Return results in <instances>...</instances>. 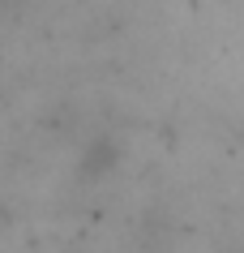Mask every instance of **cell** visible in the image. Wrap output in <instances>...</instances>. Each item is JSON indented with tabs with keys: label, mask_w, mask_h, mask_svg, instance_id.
Instances as JSON below:
<instances>
[{
	"label": "cell",
	"mask_w": 244,
	"mask_h": 253,
	"mask_svg": "<svg viewBox=\"0 0 244 253\" xmlns=\"http://www.w3.org/2000/svg\"><path fill=\"white\" fill-rule=\"evenodd\" d=\"M116 163H120V146H116L111 137H95L90 146L81 150L77 176H81V180H103V176L116 172Z\"/></svg>",
	"instance_id": "1"
}]
</instances>
